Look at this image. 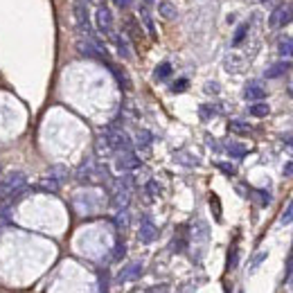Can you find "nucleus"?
Masks as SVG:
<instances>
[{
  "label": "nucleus",
  "instance_id": "1",
  "mask_svg": "<svg viewBox=\"0 0 293 293\" xmlns=\"http://www.w3.org/2000/svg\"><path fill=\"white\" fill-rule=\"evenodd\" d=\"M77 181L79 183H104L108 181V169L104 165H97L93 158H86L77 169Z\"/></svg>",
  "mask_w": 293,
  "mask_h": 293
},
{
  "label": "nucleus",
  "instance_id": "2",
  "mask_svg": "<svg viewBox=\"0 0 293 293\" xmlns=\"http://www.w3.org/2000/svg\"><path fill=\"white\" fill-rule=\"evenodd\" d=\"M131 189H133V178L131 176H120L115 183H113V208L115 210H127L129 201H131Z\"/></svg>",
  "mask_w": 293,
  "mask_h": 293
},
{
  "label": "nucleus",
  "instance_id": "3",
  "mask_svg": "<svg viewBox=\"0 0 293 293\" xmlns=\"http://www.w3.org/2000/svg\"><path fill=\"white\" fill-rule=\"evenodd\" d=\"M100 138L104 140V144L108 146V151H111V154H122V151L131 149V140H129V135L124 133L122 129L108 127L106 131L100 135Z\"/></svg>",
  "mask_w": 293,
  "mask_h": 293
},
{
  "label": "nucleus",
  "instance_id": "4",
  "mask_svg": "<svg viewBox=\"0 0 293 293\" xmlns=\"http://www.w3.org/2000/svg\"><path fill=\"white\" fill-rule=\"evenodd\" d=\"M291 20H293V5H280L268 16V27L271 30H280V27L289 25Z\"/></svg>",
  "mask_w": 293,
  "mask_h": 293
},
{
  "label": "nucleus",
  "instance_id": "5",
  "mask_svg": "<svg viewBox=\"0 0 293 293\" xmlns=\"http://www.w3.org/2000/svg\"><path fill=\"white\" fill-rule=\"evenodd\" d=\"M95 25L102 34H113V14L106 5H100L95 14Z\"/></svg>",
  "mask_w": 293,
  "mask_h": 293
},
{
  "label": "nucleus",
  "instance_id": "6",
  "mask_svg": "<svg viewBox=\"0 0 293 293\" xmlns=\"http://www.w3.org/2000/svg\"><path fill=\"white\" fill-rule=\"evenodd\" d=\"M135 167H140V158L133 154V149L117 154V158H115V169H117V172H124V174H127V172L135 169Z\"/></svg>",
  "mask_w": 293,
  "mask_h": 293
},
{
  "label": "nucleus",
  "instance_id": "7",
  "mask_svg": "<svg viewBox=\"0 0 293 293\" xmlns=\"http://www.w3.org/2000/svg\"><path fill=\"white\" fill-rule=\"evenodd\" d=\"M140 275H142V264H140V262H131V264H127L120 273H117L115 282H117V284H127V282L138 280Z\"/></svg>",
  "mask_w": 293,
  "mask_h": 293
},
{
  "label": "nucleus",
  "instance_id": "8",
  "mask_svg": "<svg viewBox=\"0 0 293 293\" xmlns=\"http://www.w3.org/2000/svg\"><path fill=\"white\" fill-rule=\"evenodd\" d=\"M138 237L142 243H151V241H156V237H158V228H156V224L149 219V216H142V221H140Z\"/></svg>",
  "mask_w": 293,
  "mask_h": 293
},
{
  "label": "nucleus",
  "instance_id": "9",
  "mask_svg": "<svg viewBox=\"0 0 293 293\" xmlns=\"http://www.w3.org/2000/svg\"><path fill=\"white\" fill-rule=\"evenodd\" d=\"M88 0H75V18H77L79 27L86 32V34H90V18H88Z\"/></svg>",
  "mask_w": 293,
  "mask_h": 293
},
{
  "label": "nucleus",
  "instance_id": "10",
  "mask_svg": "<svg viewBox=\"0 0 293 293\" xmlns=\"http://www.w3.org/2000/svg\"><path fill=\"white\" fill-rule=\"evenodd\" d=\"M264 97H266V90H264V86L255 84V81L246 84V88H243V100H246V102H262Z\"/></svg>",
  "mask_w": 293,
  "mask_h": 293
},
{
  "label": "nucleus",
  "instance_id": "11",
  "mask_svg": "<svg viewBox=\"0 0 293 293\" xmlns=\"http://www.w3.org/2000/svg\"><path fill=\"white\" fill-rule=\"evenodd\" d=\"M127 32H129V36H131V41H133V43L138 41L140 45H142L144 34H142V27H140V23H138L135 18H129V20H127Z\"/></svg>",
  "mask_w": 293,
  "mask_h": 293
},
{
  "label": "nucleus",
  "instance_id": "12",
  "mask_svg": "<svg viewBox=\"0 0 293 293\" xmlns=\"http://www.w3.org/2000/svg\"><path fill=\"white\" fill-rule=\"evenodd\" d=\"M108 68H111L113 77L117 79V84H120V88H124V90H129V88H131V79H129V75L124 72V70H122L120 66H113V63H108Z\"/></svg>",
  "mask_w": 293,
  "mask_h": 293
},
{
  "label": "nucleus",
  "instance_id": "13",
  "mask_svg": "<svg viewBox=\"0 0 293 293\" xmlns=\"http://www.w3.org/2000/svg\"><path fill=\"white\" fill-rule=\"evenodd\" d=\"M291 66H289V61H278V63H273L266 72H264V77L266 79H278V77H282V75H286V70H289Z\"/></svg>",
  "mask_w": 293,
  "mask_h": 293
},
{
  "label": "nucleus",
  "instance_id": "14",
  "mask_svg": "<svg viewBox=\"0 0 293 293\" xmlns=\"http://www.w3.org/2000/svg\"><path fill=\"white\" fill-rule=\"evenodd\" d=\"M111 36H113V43H115L117 54H120L122 59H129V57H131V50H129V43L124 41V36H120V34H111Z\"/></svg>",
  "mask_w": 293,
  "mask_h": 293
},
{
  "label": "nucleus",
  "instance_id": "15",
  "mask_svg": "<svg viewBox=\"0 0 293 293\" xmlns=\"http://www.w3.org/2000/svg\"><path fill=\"white\" fill-rule=\"evenodd\" d=\"M169 77H172V63L169 61H162L160 66H156V70H154V79L156 81H165Z\"/></svg>",
  "mask_w": 293,
  "mask_h": 293
},
{
  "label": "nucleus",
  "instance_id": "16",
  "mask_svg": "<svg viewBox=\"0 0 293 293\" xmlns=\"http://www.w3.org/2000/svg\"><path fill=\"white\" fill-rule=\"evenodd\" d=\"M224 66H226L228 72H239V70L243 68V61H241V57H237V54H228Z\"/></svg>",
  "mask_w": 293,
  "mask_h": 293
},
{
  "label": "nucleus",
  "instance_id": "17",
  "mask_svg": "<svg viewBox=\"0 0 293 293\" xmlns=\"http://www.w3.org/2000/svg\"><path fill=\"white\" fill-rule=\"evenodd\" d=\"M248 113H251L253 117H266L271 113V106L264 104V102H255V104H251V108H248Z\"/></svg>",
  "mask_w": 293,
  "mask_h": 293
},
{
  "label": "nucleus",
  "instance_id": "18",
  "mask_svg": "<svg viewBox=\"0 0 293 293\" xmlns=\"http://www.w3.org/2000/svg\"><path fill=\"white\" fill-rule=\"evenodd\" d=\"M140 16H142V20H144V27H146V32H149V36L151 39H156V25H154V20H151V16H149V9L144 7H140Z\"/></svg>",
  "mask_w": 293,
  "mask_h": 293
},
{
  "label": "nucleus",
  "instance_id": "19",
  "mask_svg": "<svg viewBox=\"0 0 293 293\" xmlns=\"http://www.w3.org/2000/svg\"><path fill=\"white\" fill-rule=\"evenodd\" d=\"M278 52H280V57H293V36H289V39H282L278 43Z\"/></svg>",
  "mask_w": 293,
  "mask_h": 293
},
{
  "label": "nucleus",
  "instance_id": "20",
  "mask_svg": "<svg viewBox=\"0 0 293 293\" xmlns=\"http://www.w3.org/2000/svg\"><path fill=\"white\" fill-rule=\"evenodd\" d=\"M226 151L232 156V158H243V156L248 154V149L243 144L239 142H230V144H226Z\"/></svg>",
  "mask_w": 293,
  "mask_h": 293
},
{
  "label": "nucleus",
  "instance_id": "21",
  "mask_svg": "<svg viewBox=\"0 0 293 293\" xmlns=\"http://www.w3.org/2000/svg\"><path fill=\"white\" fill-rule=\"evenodd\" d=\"M154 142V135L149 131H138L135 133V144L140 146V149H149V144Z\"/></svg>",
  "mask_w": 293,
  "mask_h": 293
},
{
  "label": "nucleus",
  "instance_id": "22",
  "mask_svg": "<svg viewBox=\"0 0 293 293\" xmlns=\"http://www.w3.org/2000/svg\"><path fill=\"white\" fill-rule=\"evenodd\" d=\"M50 178H54V181H59V183H63L66 181V176H68V167H63V165H54L50 174H47Z\"/></svg>",
  "mask_w": 293,
  "mask_h": 293
},
{
  "label": "nucleus",
  "instance_id": "23",
  "mask_svg": "<svg viewBox=\"0 0 293 293\" xmlns=\"http://www.w3.org/2000/svg\"><path fill=\"white\" fill-rule=\"evenodd\" d=\"M158 12H160V16L162 18H167V20H172V18H176V7H174L172 3H160V7H158Z\"/></svg>",
  "mask_w": 293,
  "mask_h": 293
},
{
  "label": "nucleus",
  "instance_id": "24",
  "mask_svg": "<svg viewBox=\"0 0 293 293\" xmlns=\"http://www.w3.org/2000/svg\"><path fill=\"white\" fill-rule=\"evenodd\" d=\"M246 34H248V23H241L239 27H237L235 36H232V45H241V41L246 39Z\"/></svg>",
  "mask_w": 293,
  "mask_h": 293
},
{
  "label": "nucleus",
  "instance_id": "25",
  "mask_svg": "<svg viewBox=\"0 0 293 293\" xmlns=\"http://www.w3.org/2000/svg\"><path fill=\"white\" fill-rule=\"evenodd\" d=\"M41 189H47V192H59V187H61V183L59 181H54V178H50V176H45L41 181V185H39Z\"/></svg>",
  "mask_w": 293,
  "mask_h": 293
},
{
  "label": "nucleus",
  "instance_id": "26",
  "mask_svg": "<svg viewBox=\"0 0 293 293\" xmlns=\"http://www.w3.org/2000/svg\"><path fill=\"white\" fill-rule=\"evenodd\" d=\"M115 226H117V230H127V226H129V212L127 210H117Z\"/></svg>",
  "mask_w": 293,
  "mask_h": 293
},
{
  "label": "nucleus",
  "instance_id": "27",
  "mask_svg": "<svg viewBox=\"0 0 293 293\" xmlns=\"http://www.w3.org/2000/svg\"><path fill=\"white\" fill-rule=\"evenodd\" d=\"M214 113H216V108H214L212 104H201V106H199L201 120H210V117H214Z\"/></svg>",
  "mask_w": 293,
  "mask_h": 293
},
{
  "label": "nucleus",
  "instance_id": "28",
  "mask_svg": "<svg viewBox=\"0 0 293 293\" xmlns=\"http://www.w3.org/2000/svg\"><path fill=\"white\" fill-rule=\"evenodd\" d=\"M230 131H232V133H251L253 129L248 127V124H243V122H239V120H235V122H230Z\"/></svg>",
  "mask_w": 293,
  "mask_h": 293
},
{
  "label": "nucleus",
  "instance_id": "29",
  "mask_svg": "<svg viewBox=\"0 0 293 293\" xmlns=\"http://www.w3.org/2000/svg\"><path fill=\"white\" fill-rule=\"evenodd\" d=\"M97 293H108V273L102 271L100 280H97Z\"/></svg>",
  "mask_w": 293,
  "mask_h": 293
},
{
  "label": "nucleus",
  "instance_id": "30",
  "mask_svg": "<svg viewBox=\"0 0 293 293\" xmlns=\"http://www.w3.org/2000/svg\"><path fill=\"white\" fill-rule=\"evenodd\" d=\"M280 224H284V226H289V224H293V201L289 205H286V210L282 212V216H280Z\"/></svg>",
  "mask_w": 293,
  "mask_h": 293
},
{
  "label": "nucleus",
  "instance_id": "31",
  "mask_svg": "<svg viewBox=\"0 0 293 293\" xmlns=\"http://www.w3.org/2000/svg\"><path fill=\"white\" fill-rule=\"evenodd\" d=\"M266 257H268V253H257V255H255V257L251 259V271H257L259 264H262Z\"/></svg>",
  "mask_w": 293,
  "mask_h": 293
},
{
  "label": "nucleus",
  "instance_id": "32",
  "mask_svg": "<svg viewBox=\"0 0 293 293\" xmlns=\"http://www.w3.org/2000/svg\"><path fill=\"white\" fill-rule=\"evenodd\" d=\"M216 167H219V169L224 172L226 176H235V174H237L235 165H230V162H216Z\"/></svg>",
  "mask_w": 293,
  "mask_h": 293
},
{
  "label": "nucleus",
  "instance_id": "33",
  "mask_svg": "<svg viewBox=\"0 0 293 293\" xmlns=\"http://www.w3.org/2000/svg\"><path fill=\"white\" fill-rule=\"evenodd\" d=\"M210 203H212V212H214V219L221 221V205H219V197H210Z\"/></svg>",
  "mask_w": 293,
  "mask_h": 293
},
{
  "label": "nucleus",
  "instance_id": "34",
  "mask_svg": "<svg viewBox=\"0 0 293 293\" xmlns=\"http://www.w3.org/2000/svg\"><path fill=\"white\" fill-rule=\"evenodd\" d=\"M187 86H189V81H187L185 77H183V79L174 81V84H172V90H174V93H183V90H185Z\"/></svg>",
  "mask_w": 293,
  "mask_h": 293
},
{
  "label": "nucleus",
  "instance_id": "35",
  "mask_svg": "<svg viewBox=\"0 0 293 293\" xmlns=\"http://www.w3.org/2000/svg\"><path fill=\"white\" fill-rule=\"evenodd\" d=\"M124 255H127V246H124V241H117L115 251H113V259H122Z\"/></svg>",
  "mask_w": 293,
  "mask_h": 293
},
{
  "label": "nucleus",
  "instance_id": "36",
  "mask_svg": "<svg viewBox=\"0 0 293 293\" xmlns=\"http://www.w3.org/2000/svg\"><path fill=\"white\" fill-rule=\"evenodd\" d=\"M255 197L259 199V205H268L271 203V194L264 192V189H255Z\"/></svg>",
  "mask_w": 293,
  "mask_h": 293
},
{
  "label": "nucleus",
  "instance_id": "37",
  "mask_svg": "<svg viewBox=\"0 0 293 293\" xmlns=\"http://www.w3.org/2000/svg\"><path fill=\"white\" fill-rule=\"evenodd\" d=\"M146 194H149V197H158V194H160V185L156 181H149V183H146Z\"/></svg>",
  "mask_w": 293,
  "mask_h": 293
},
{
  "label": "nucleus",
  "instance_id": "38",
  "mask_svg": "<svg viewBox=\"0 0 293 293\" xmlns=\"http://www.w3.org/2000/svg\"><path fill=\"white\" fill-rule=\"evenodd\" d=\"M178 162H185V165H199V158H194V156H176Z\"/></svg>",
  "mask_w": 293,
  "mask_h": 293
},
{
  "label": "nucleus",
  "instance_id": "39",
  "mask_svg": "<svg viewBox=\"0 0 293 293\" xmlns=\"http://www.w3.org/2000/svg\"><path fill=\"white\" fill-rule=\"evenodd\" d=\"M221 90V86L216 84V81H210V84H205V93H210V95H216Z\"/></svg>",
  "mask_w": 293,
  "mask_h": 293
},
{
  "label": "nucleus",
  "instance_id": "40",
  "mask_svg": "<svg viewBox=\"0 0 293 293\" xmlns=\"http://www.w3.org/2000/svg\"><path fill=\"white\" fill-rule=\"evenodd\" d=\"M237 266V248H232L230 251V259H228V271Z\"/></svg>",
  "mask_w": 293,
  "mask_h": 293
},
{
  "label": "nucleus",
  "instance_id": "41",
  "mask_svg": "<svg viewBox=\"0 0 293 293\" xmlns=\"http://www.w3.org/2000/svg\"><path fill=\"white\" fill-rule=\"evenodd\" d=\"M284 144H286V149H289V154L293 156V135H289V138L284 140Z\"/></svg>",
  "mask_w": 293,
  "mask_h": 293
},
{
  "label": "nucleus",
  "instance_id": "42",
  "mask_svg": "<svg viewBox=\"0 0 293 293\" xmlns=\"http://www.w3.org/2000/svg\"><path fill=\"white\" fill-rule=\"evenodd\" d=\"M113 3L117 5V7H122V9H127L129 5H131V0H113Z\"/></svg>",
  "mask_w": 293,
  "mask_h": 293
},
{
  "label": "nucleus",
  "instance_id": "43",
  "mask_svg": "<svg viewBox=\"0 0 293 293\" xmlns=\"http://www.w3.org/2000/svg\"><path fill=\"white\" fill-rule=\"evenodd\" d=\"M284 176H293V162L284 165Z\"/></svg>",
  "mask_w": 293,
  "mask_h": 293
},
{
  "label": "nucleus",
  "instance_id": "44",
  "mask_svg": "<svg viewBox=\"0 0 293 293\" xmlns=\"http://www.w3.org/2000/svg\"><path fill=\"white\" fill-rule=\"evenodd\" d=\"M142 5H144V7H151V5H154V0H142Z\"/></svg>",
  "mask_w": 293,
  "mask_h": 293
},
{
  "label": "nucleus",
  "instance_id": "45",
  "mask_svg": "<svg viewBox=\"0 0 293 293\" xmlns=\"http://www.w3.org/2000/svg\"><path fill=\"white\" fill-rule=\"evenodd\" d=\"M291 255H293V248H291Z\"/></svg>",
  "mask_w": 293,
  "mask_h": 293
}]
</instances>
